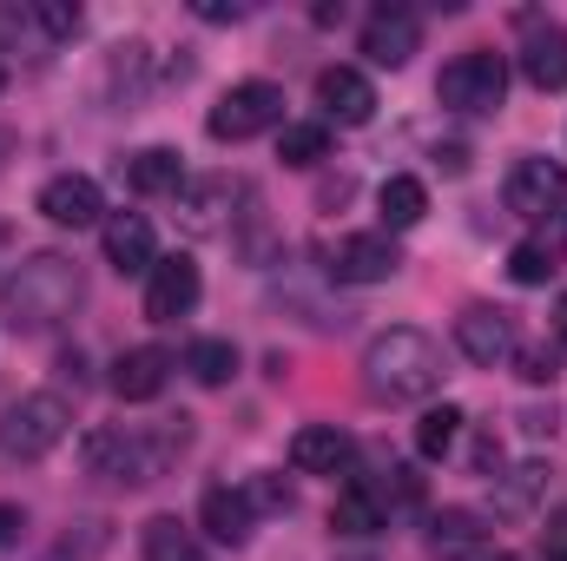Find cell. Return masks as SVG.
I'll return each mask as SVG.
<instances>
[{"label":"cell","mask_w":567,"mask_h":561,"mask_svg":"<svg viewBox=\"0 0 567 561\" xmlns=\"http://www.w3.org/2000/svg\"><path fill=\"white\" fill-rule=\"evenodd\" d=\"M80 290H86V284H80V265H73V258H60V252H33L27 265L7 272L0 304H7V324H13V330L40 337V330H53V324L73 317Z\"/></svg>","instance_id":"3957f363"},{"label":"cell","mask_w":567,"mask_h":561,"mask_svg":"<svg viewBox=\"0 0 567 561\" xmlns=\"http://www.w3.org/2000/svg\"><path fill=\"white\" fill-rule=\"evenodd\" d=\"M377 212H383V225H390V232H410V225H423V212H429L423 178H410V172L383 178V192H377Z\"/></svg>","instance_id":"603a6c76"},{"label":"cell","mask_w":567,"mask_h":561,"mask_svg":"<svg viewBox=\"0 0 567 561\" xmlns=\"http://www.w3.org/2000/svg\"><path fill=\"white\" fill-rule=\"evenodd\" d=\"M455 436H462V410H455V404H442V410H423V422H416V456L442 462V456L455 449Z\"/></svg>","instance_id":"484cf974"},{"label":"cell","mask_w":567,"mask_h":561,"mask_svg":"<svg viewBox=\"0 0 567 561\" xmlns=\"http://www.w3.org/2000/svg\"><path fill=\"white\" fill-rule=\"evenodd\" d=\"M555 561H567V555H555Z\"/></svg>","instance_id":"60d3db41"},{"label":"cell","mask_w":567,"mask_h":561,"mask_svg":"<svg viewBox=\"0 0 567 561\" xmlns=\"http://www.w3.org/2000/svg\"><path fill=\"white\" fill-rule=\"evenodd\" d=\"M435 100H442L449 113H502V100H508V60L488 53V47L455 53V60L435 73Z\"/></svg>","instance_id":"5b68a950"},{"label":"cell","mask_w":567,"mask_h":561,"mask_svg":"<svg viewBox=\"0 0 567 561\" xmlns=\"http://www.w3.org/2000/svg\"><path fill=\"white\" fill-rule=\"evenodd\" d=\"M66 436H73V404L53 397V390H33V397H20V404L0 417V456H7V462H40V456H53Z\"/></svg>","instance_id":"277c9868"},{"label":"cell","mask_w":567,"mask_h":561,"mask_svg":"<svg viewBox=\"0 0 567 561\" xmlns=\"http://www.w3.org/2000/svg\"><path fill=\"white\" fill-rule=\"evenodd\" d=\"M542 536H548V549H555V555H567V509L548 522V529H542Z\"/></svg>","instance_id":"d590c367"},{"label":"cell","mask_w":567,"mask_h":561,"mask_svg":"<svg viewBox=\"0 0 567 561\" xmlns=\"http://www.w3.org/2000/svg\"><path fill=\"white\" fill-rule=\"evenodd\" d=\"M515 364H522V384H555L561 377V357L555 350H522Z\"/></svg>","instance_id":"d6a6232c"},{"label":"cell","mask_w":567,"mask_h":561,"mask_svg":"<svg viewBox=\"0 0 567 561\" xmlns=\"http://www.w3.org/2000/svg\"><path fill=\"white\" fill-rule=\"evenodd\" d=\"M357 462V442H350V429H337V422H303L297 436H290V469L297 476H343Z\"/></svg>","instance_id":"7c38bea8"},{"label":"cell","mask_w":567,"mask_h":561,"mask_svg":"<svg viewBox=\"0 0 567 561\" xmlns=\"http://www.w3.org/2000/svg\"><path fill=\"white\" fill-rule=\"evenodd\" d=\"M317 106H323V120H337V126H363V120L377 113V86H370L357 67H323V73H317Z\"/></svg>","instance_id":"5bb4252c"},{"label":"cell","mask_w":567,"mask_h":561,"mask_svg":"<svg viewBox=\"0 0 567 561\" xmlns=\"http://www.w3.org/2000/svg\"><path fill=\"white\" fill-rule=\"evenodd\" d=\"M120 172H126V185L145 192V198H158V192H178V185H185V165H178V152H172V145H145V152H133V159L120 165Z\"/></svg>","instance_id":"7402d4cb"},{"label":"cell","mask_w":567,"mask_h":561,"mask_svg":"<svg viewBox=\"0 0 567 561\" xmlns=\"http://www.w3.org/2000/svg\"><path fill=\"white\" fill-rule=\"evenodd\" d=\"M165 377H172V357H165L158 344L120 350V364H113V397H120V404H152V397L165 390Z\"/></svg>","instance_id":"ac0fdd59"},{"label":"cell","mask_w":567,"mask_h":561,"mask_svg":"<svg viewBox=\"0 0 567 561\" xmlns=\"http://www.w3.org/2000/svg\"><path fill=\"white\" fill-rule=\"evenodd\" d=\"M198 290H205L198 265H192L185 252H172V258H158L152 278H145V317H152V324H178V317H192Z\"/></svg>","instance_id":"ba28073f"},{"label":"cell","mask_w":567,"mask_h":561,"mask_svg":"<svg viewBox=\"0 0 567 561\" xmlns=\"http://www.w3.org/2000/svg\"><path fill=\"white\" fill-rule=\"evenodd\" d=\"M522 80L535 93H561L567 86V27L528 20V33H522Z\"/></svg>","instance_id":"4fadbf2b"},{"label":"cell","mask_w":567,"mask_h":561,"mask_svg":"<svg viewBox=\"0 0 567 561\" xmlns=\"http://www.w3.org/2000/svg\"><path fill=\"white\" fill-rule=\"evenodd\" d=\"M40 212H47L53 225H73V232H80V225H100L106 205H100V185H93L86 172H60V178L40 185Z\"/></svg>","instance_id":"9a60e30c"},{"label":"cell","mask_w":567,"mask_h":561,"mask_svg":"<svg viewBox=\"0 0 567 561\" xmlns=\"http://www.w3.org/2000/svg\"><path fill=\"white\" fill-rule=\"evenodd\" d=\"M455 344H462V357H468V364L495 370L502 357H515V317H508V310H495V304H468V310L455 317Z\"/></svg>","instance_id":"8fae6325"},{"label":"cell","mask_w":567,"mask_h":561,"mask_svg":"<svg viewBox=\"0 0 567 561\" xmlns=\"http://www.w3.org/2000/svg\"><path fill=\"white\" fill-rule=\"evenodd\" d=\"M100 549H106V522H80V536H66L47 561H93Z\"/></svg>","instance_id":"1f68e13d"},{"label":"cell","mask_w":567,"mask_h":561,"mask_svg":"<svg viewBox=\"0 0 567 561\" xmlns=\"http://www.w3.org/2000/svg\"><path fill=\"white\" fill-rule=\"evenodd\" d=\"M192 442V417H165L158 429H120V422H100L80 436V469L93 482H120V489H140L158 482L172 469V456H185Z\"/></svg>","instance_id":"6da1fadb"},{"label":"cell","mask_w":567,"mask_h":561,"mask_svg":"<svg viewBox=\"0 0 567 561\" xmlns=\"http://www.w3.org/2000/svg\"><path fill=\"white\" fill-rule=\"evenodd\" d=\"M363 390L377 404H423V397H435L442 390V350H435V337L410 330V324L370 337V350H363Z\"/></svg>","instance_id":"7a4b0ae2"},{"label":"cell","mask_w":567,"mask_h":561,"mask_svg":"<svg viewBox=\"0 0 567 561\" xmlns=\"http://www.w3.org/2000/svg\"><path fill=\"white\" fill-rule=\"evenodd\" d=\"M555 337L567 344V290H561V304H555Z\"/></svg>","instance_id":"8d00e7d4"},{"label":"cell","mask_w":567,"mask_h":561,"mask_svg":"<svg viewBox=\"0 0 567 561\" xmlns=\"http://www.w3.org/2000/svg\"><path fill=\"white\" fill-rule=\"evenodd\" d=\"M548 272H555V265H548V245H535V238H528V245H515V252H508V278H515V284H548Z\"/></svg>","instance_id":"f546056e"},{"label":"cell","mask_w":567,"mask_h":561,"mask_svg":"<svg viewBox=\"0 0 567 561\" xmlns=\"http://www.w3.org/2000/svg\"><path fill=\"white\" fill-rule=\"evenodd\" d=\"M205 133L212 140H258V133H284V86L271 80H245V86H231L212 113H205Z\"/></svg>","instance_id":"8992f818"},{"label":"cell","mask_w":567,"mask_h":561,"mask_svg":"<svg viewBox=\"0 0 567 561\" xmlns=\"http://www.w3.org/2000/svg\"><path fill=\"white\" fill-rule=\"evenodd\" d=\"M33 33L40 40H73L80 33V7L73 0H33Z\"/></svg>","instance_id":"f1b7e54d"},{"label":"cell","mask_w":567,"mask_h":561,"mask_svg":"<svg viewBox=\"0 0 567 561\" xmlns=\"http://www.w3.org/2000/svg\"><path fill=\"white\" fill-rule=\"evenodd\" d=\"M542 482H548V469H508V489L495 496V516H528L535 509V496H542Z\"/></svg>","instance_id":"83f0119b"},{"label":"cell","mask_w":567,"mask_h":561,"mask_svg":"<svg viewBox=\"0 0 567 561\" xmlns=\"http://www.w3.org/2000/svg\"><path fill=\"white\" fill-rule=\"evenodd\" d=\"M488 561H522V555H488Z\"/></svg>","instance_id":"f35d334b"},{"label":"cell","mask_w":567,"mask_h":561,"mask_svg":"<svg viewBox=\"0 0 567 561\" xmlns=\"http://www.w3.org/2000/svg\"><path fill=\"white\" fill-rule=\"evenodd\" d=\"M7 145H13V133H0V152H7Z\"/></svg>","instance_id":"74e56055"},{"label":"cell","mask_w":567,"mask_h":561,"mask_svg":"<svg viewBox=\"0 0 567 561\" xmlns=\"http://www.w3.org/2000/svg\"><path fill=\"white\" fill-rule=\"evenodd\" d=\"M145 561H212L198 549L192 529H178V516H152L145 522Z\"/></svg>","instance_id":"cb8c5ba5"},{"label":"cell","mask_w":567,"mask_h":561,"mask_svg":"<svg viewBox=\"0 0 567 561\" xmlns=\"http://www.w3.org/2000/svg\"><path fill=\"white\" fill-rule=\"evenodd\" d=\"M396 272H403V252L383 232H350L330 252V278L337 284H383V278H396Z\"/></svg>","instance_id":"30bf717a"},{"label":"cell","mask_w":567,"mask_h":561,"mask_svg":"<svg viewBox=\"0 0 567 561\" xmlns=\"http://www.w3.org/2000/svg\"><path fill=\"white\" fill-rule=\"evenodd\" d=\"M0 86H7V67H0Z\"/></svg>","instance_id":"ab89813d"},{"label":"cell","mask_w":567,"mask_h":561,"mask_svg":"<svg viewBox=\"0 0 567 561\" xmlns=\"http://www.w3.org/2000/svg\"><path fill=\"white\" fill-rule=\"evenodd\" d=\"M323 152H330V126H284L278 133V159L284 165H297V172L317 165Z\"/></svg>","instance_id":"4316f807"},{"label":"cell","mask_w":567,"mask_h":561,"mask_svg":"<svg viewBox=\"0 0 567 561\" xmlns=\"http://www.w3.org/2000/svg\"><path fill=\"white\" fill-rule=\"evenodd\" d=\"M106 265H113L120 278H133V272H152V265H158V258H152V225H145L140 212L106 218Z\"/></svg>","instance_id":"ffe728a7"},{"label":"cell","mask_w":567,"mask_h":561,"mask_svg":"<svg viewBox=\"0 0 567 561\" xmlns=\"http://www.w3.org/2000/svg\"><path fill=\"white\" fill-rule=\"evenodd\" d=\"M192 13L212 20V27H231V20H245L251 7H245V0H192Z\"/></svg>","instance_id":"836d02e7"},{"label":"cell","mask_w":567,"mask_h":561,"mask_svg":"<svg viewBox=\"0 0 567 561\" xmlns=\"http://www.w3.org/2000/svg\"><path fill=\"white\" fill-rule=\"evenodd\" d=\"M429 555L435 561H488V522L475 509H442L429 522Z\"/></svg>","instance_id":"e0dca14e"},{"label":"cell","mask_w":567,"mask_h":561,"mask_svg":"<svg viewBox=\"0 0 567 561\" xmlns=\"http://www.w3.org/2000/svg\"><path fill=\"white\" fill-rule=\"evenodd\" d=\"M330 529H337V536H377V529H390V509H383V496H377L370 482H350V489L330 502Z\"/></svg>","instance_id":"44dd1931"},{"label":"cell","mask_w":567,"mask_h":561,"mask_svg":"<svg viewBox=\"0 0 567 561\" xmlns=\"http://www.w3.org/2000/svg\"><path fill=\"white\" fill-rule=\"evenodd\" d=\"M20 529H27L20 502H0V555H13V549H20Z\"/></svg>","instance_id":"e575fe53"},{"label":"cell","mask_w":567,"mask_h":561,"mask_svg":"<svg viewBox=\"0 0 567 561\" xmlns=\"http://www.w3.org/2000/svg\"><path fill=\"white\" fill-rule=\"evenodd\" d=\"M245 502H251V516H284L290 509V489H284V476H251L245 482Z\"/></svg>","instance_id":"4dcf8cb0"},{"label":"cell","mask_w":567,"mask_h":561,"mask_svg":"<svg viewBox=\"0 0 567 561\" xmlns=\"http://www.w3.org/2000/svg\"><path fill=\"white\" fill-rule=\"evenodd\" d=\"M416 47H423V20H416L403 0H383V7L363 20V53H370V67H410Z\"/></svg>","instance_id":"9c48e42d"},{"label":"cell","mask_w":567,"mask_h":561,"mask_svg":"<svg viewBox=\"0 0 567 561\" xmlns=\"http://www.w3.org/2000/svg\"><path fill=\"white\" fill-rule=\"evenodd\" d=\"M231 198H238L231 178H185V185H178V225H185L192 238H212V232H225Z\"/></svg>","instance_id":"2e32d148"},{"label":"cell","mask_w":567,"mask_h":561,"mask_svg":"<svg viewBox=\"0 0 567 561\" xmlns=\"http://www.w3.org/2000/svg\"><path fill=\"white\" fill-rule=\"evenodd\" d=\"M502 198H508L515 218H548V212H561L567 205V165H555V159H522V165L508 172Z\"/></svg>","instance_id":"52a82bcc"},{"label":"cell","mask_w":567,"mask_h":561,"mask_svg":"<svg viewBox=\"0 0 567 561\" xmlns=\"http://www.w3.org/2000/svg\"><path fill=\"white\" fill-rule=\"evenodd\" d=\"M185 370H192L205 390H218V384H231V370H238V350H231L225 337H198V344L185 350Z\"/></svg>","instance_id":"d4e9b609"},{"label":"cell","mask_w":567,"mask_h":561,"mask_svg":"<svg viewBox=\"0 0 567 561\" xmlns=\"http://www.w3.org/2000/svg\"><path fill=\"white\" fill-rule=\"evenodd\" d=\"M198 522L212 529V542H225V549H245L251 542V529H258V516H251V502H245V489H205V502H198Z\"/></svg>","instance_id":"d6986e66"}]
</instances>
